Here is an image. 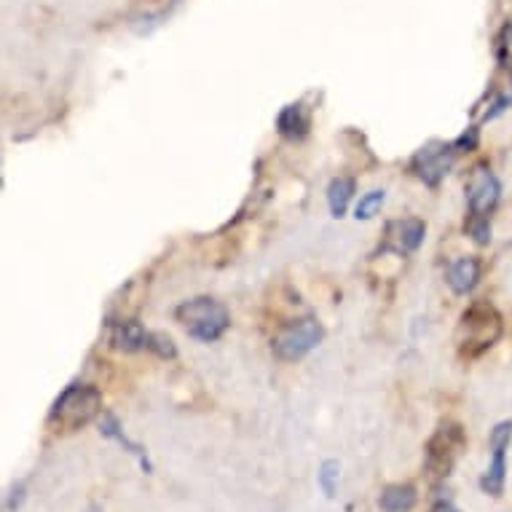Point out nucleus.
I'll return each mask as SVG.
<instances>
[{"label": "nucleus", "instance_id": "nucleus-16", "mask_svg": "<svg viewBox=\"0 0 512 512\" xmlns=\"http://www.w3.org/2000/svg\"><path fill=\"white\" fill-rule=\"evenodd\" d=\"M317 478H319V488H322V494L328 496V499H333L338 491V480H341V464H338L336 459L322 462Z\"/></svg>", "mask_w": 512, "mask_h": 512}, {"label": "nucleus", "instance_id": "nucleus-4", "mask_svg": "<svg viewBox=\"0 0 512 512\" xmlns=\"http://www.w3.org/2000/svg\"><path fill=\"white\" fill-rule=\"evenodd\" d=\"M322 336H325V330L314 317L295 319V322L279 330L271 349H274V357H279L282 362L303 360L311 349H317Z\"/></svg>", "mask_w": 512, "mask_h": 512}, {"label": "nucleus", "instance_id": "nucleus-18", "mask_svg": "<svg viewBox=\"0 0 512 512\" xmlns=\"http://www.w3.org/2000/svg\"><path fill=\"white\" fill-rule=\"evenodd\" d=\"M464 231H467L478 244L491 242V226H488L486 215H470V220L464 223Z\"/></svg>", "mask_w": 512, "mask_h": 512}, {"label": "nucleus", "instance_id": "nucleus-5", "mask_svg": "<svg viewBox=\"0 0 512 512\" xmlns=\"http://www.w3.org/2000/svg\"><path fill=\"white\" fill-rule=\"evenodd\" d=\"M464 448V432L459 424H443L437 429L435 437L427 443V470L432 475L445 478L454 470V462L459 451Z\"/></svg>", "mask_w": 512, "mask_h": 512}, {"label": "nucleus", "instance_id": "nucleus-20", "mask_svg": "<svg viewBox=\"0 0 512 512\" xmlns=\"http://www.w3.org/2000/svg\"><path fill=\"white\" fill-rule=\"evenodd\" d=\"M22 499H25V486H17L14 491H11L9 502H6V507H9V512H14L22 504Z\"/></svg>", "mask_w": 512, "mask_h": 512}, {"label": "nucleus", "instance_id": "nucleus-19", "mask_svg": "<svg viewBox=\"0 0 512 512\" xmlns=\"http://www.w3.org/2000/svg\"><path fill=\"white\" fill-rule=\"evenodd\" d=\"M151 349L159 354V357H175V346H172V341L159 336V333H153L151 336Z\"/></svg>", "mask_w": 512, "mask_h": 512}, {"label": "nucleus", "instance_id": "nucleus-21", "mask_svg": "<svg viewBox=\"0 0 512 512\" xmlns=\"http://www.w3.org/2000/svg\"><path fill=\"white\" fill-rule=\"evenodd\" d=\"M429 512H459V510H456L454 504H448V502H437L435 507H432V510H429Z\"/></svg>", "mask_w": 512, "mask_h": 512}, {"label": "nucleus", "instance_id": "nucleus-13", "mask_svg": "<svg viewBox=\"0 0 512 512\" xmlns=\"http://www.w3.org/2000/svg\"><path fill=\"white\" fill-rule=\"evenodd\" d=\"M384 512H408L416 504V488L413 486H389L384 488V494L378 499Z\"/></svg>", "mask_w": 512, "mask_h": 512}, {"label": "nucleus", "instance_id": "nucleus-8", "mask_svg": "<svg viewBox=\"0 0 512 512\" xmlns=\"http://www.w3.org/2000/svg\"><path fill=\"white\" fill-rule=\"evenodd\" d=\"M151 336L148 330L137 322V319H124V322H116L113 330H110V341L118 349L124 352H140V349H151Z\"/></svg>", "mask_w": 512, "mask_h": 512}, {"label": "nucleus", "instance_id": "nucleus-12", "mask_svg": "<svg viewBox=\"0 0 512 512\" xmlns=\"http://www.w3.org/2000/svg\"><path fill=\"white\" fill-rule=\"evenodd\" d=\"M100 432H102V437H110V440H118V443L124 445L129 454L140 459V464H143V470L148 472V475H151L153 467H151V462H148V454H145V448H143V445L132 443V440H129V437H126L124 432H121V424H118V419H116V416H113V413H105V416H102Z\"/></svg>", "mask_w": 512, "mask_h": 512}, {"label": "nucleus", "instance_id": "nucleus-17", "mask_svg": "<svg viewBox=\"0 0 512 512\" xmlns=\"http://www.w3.org/2000/svg\"><path fill=\"white\" fill-rule=\"evenodd\" d=\"M384 199H387V194H384V191H370V194L360 196V202H357V210H354V218L370 220L378 210H381Z\"/></svg>", "mask_w": 512, "mask_h": 512}, {"label": "nucleus", "instance_id": "nucleus-14", "mask_svg": "<svg viewBox=\"0 0 512 512\" xmlns=\"http://www.w3.org/2000/svg\"><path fill=\"white\" fill-rule=\"evenodd\" d=\"M354 196V180L352 177H336L328 188V204L333 218H344L346 210H349V202Z\"/></svg>", "mask_w": 512, "mask_h": 512}, {"label": "nucleus", "instance_id": "nucleus-6", "mask_svg": "<svg viewBox=\"0 0 512 512\" xmlns=\"http://www.w3.org/2000/svg\"><path fill=\"white\" fill-rule=\"evenodd\" d=\"M502 196V185L496 180V175L488 167L472 169L470 180H467V204H470L472 215H486L494 212Z\"/></svg>", "mask_w": 512, "mask_h": 512}, {"label": "nucleus", "instance_id": "nucleus-7", "mask_svg": "<svg viewBox=\"0 0 512 512\" xmlns=\"http://www.w3.org/2000/svg\"><path fill=\"white\" fill-rule=\"evenodd\" d=\"M451 164H454V145H432V148H421L419 156L413 159L416 175L429 185L440 183V177L448 175Z\"/></svg>", "mask_w": 512, "mask_h": 512}, {"label": "nucleus", "instance_id": "nucleus-2", "mask_svg": "<svg viewBox=\"0 0 512 512\" xmlns=\"http://www.w3.org/2000/svg\"><path fill=\"white\" fill-rule=\"evenodd\" d=\"M502 336V317L499 311L486 301L472 303L462 314L459 325V349L464 357H478L499 341Z\"/></svg>", "mask_w": 512, "mask_h": 512}, {"label": "nucleus", "instance_id": "nucleus-10", "mask_svg": "<svg viewBox=\"0 0 512 512\" xmlns=\"http://www.w3.org/2000/svg\"><path fill=\"white\" fill-rule=\"evenodd\" d=\"M507 443H491V451H494V459L488 464L486 475L480 478V488L491 496H502L504 480H507Z\"/></svg>", "mask_w": 512, "mask_h": 512}, {"label": "nucleus", "instance_id": "nucleus-9", "mask_svg": "<svg viewBox=\"0 0 512 512\" xmlns=\"http://www.w3.org/2000/svg\"><path fill=\"white\" fill-rule=\"evenodd\" d=\"M424 234H427V226L421 223L419 218L397 220L389 226V239H392V247L397 252H416L424 242Z\"/></svg>", "mask_w": 512, "mask_h": 512}, {"label": "nucleus", "instance_id": "nucleus-11", "mask_svg": "<svg viewBox=\"0 0 512 512\" xmlns=\"http://www.w3.org/2000/svg\"><path fill=\"white\" fill-rule=\"evenodd\" d=\"M478 282H480L478 258H459L456 263H451V269H448V287H451L456 295L472 293Z\"/></svg>", "mask_w": 512, "mask_h": 512}, {"label": "nucleus", "instance_id": "nucleus-3", "mask_svg": "<svg viewBox=\"0 0 512 512\" xmlns=\"http://www.w3.org/2000/svg\"><path fill=\"white\" fill-rule=\"evenodd\" d=\"M177 322L183 325L185 333L202 344H212L218 341L231 325L228 309L223 303L212 301V298H194V301H185L177 306L175 311Z\"/></svg>", "mask_w": 512, "mask_h": 512}, {"label": "nucleus", "instance_id": "nucleus-22", "mask_svg": "<svg viewBox=\"0 0 512 512\" xmlns=\"http://www.w3.org/2000/svg\"><path fill=\"white\" fill-rule=\"evenodd\" d=\"M92 512H97V510H92Z\"/></svg>", "mask_w": 512, "mask_h": 512}, {"label": "nucleus", "instance_id": "nucleus-15", "mask_svg": "<svg viewBox=\"0 0 512 512\" xmlns=\"http://www.w3.org/2000/svg\"><path fill=\"white\" fill-rule=\"evenodd\" d=\"M277 126L282 135L298 140V137H303L309 132V116H306V110H303L301 105H290V108H285L279 113Z\"/></svg>", "mask_w": 512, "mask_h": 512}, {"label": "nucleus", "instance_id": "nucleus-1", "mask_svg": "<svg viewBox=\"0 0 512 512\" xmlns=\"http://www.w3.org/2000/svg\"><path fill=\"white\" fill-rule=\"evenodd\" d=\"M102 411V392L89 384H73L62 395L49 413V427L54 432H78L94 421Z\"/></svg>", "mask_w": 512, "mask_h": 512}]
</instances>
